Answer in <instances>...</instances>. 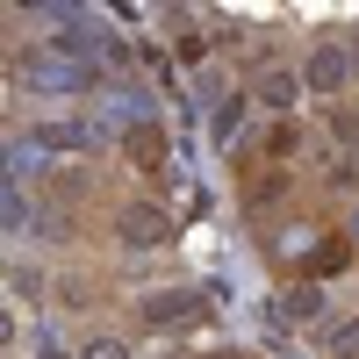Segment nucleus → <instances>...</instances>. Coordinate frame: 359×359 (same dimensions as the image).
<instances>
[{
	"label": "nucleus",
	"instance_id": "obj_1",
	"mask_svg": "<svg viewBox=\"0 0 359 359\" xmlns=\"http://www.w3.org/2000/svg\"><path fill=\"white\" fill-rule=\"evenodd\" d=\"M115 237L137 245V252H151V245H165V237H172V216H165L158 201H130L123 216H115Z\"/></svg>",
	"mask_w": 359,
	"mask_h": 359
},
{
	"label": "nucleus",
	"instance_id": "obj_2",
	"mask_svg": "<svg viewBox=\"0 0 359 359\" xmlns=\"http://www.w3.org/2000/svg\"><path fill=\"white\" fill-rule=\"evenodd\" d=\"M15 79H29V86H57V94H72V86H86V65H72V57H43V50H22L15 57Z\"/></svg>",
	"mask_w": 359,
	"mask_h": 359
},
{
	"label": "nucleus",
	"instance_id": "obj_3",
	"mask_svg": "<svg viewBox=\"0 0 359 359\" xmlns=\"http://www.w3.org/2000/svg\"><path fill=\"white\" fill-rule=\"evenodd\" d=\"M123 158H130L137 172H158V165H165V130H158V123H130V130H123Z\"/></svg>",
	"mask_w": 359,
	"mask_h": 359
},
{
	"label": "nucleus",
	"instance_id": "obj_4",
	"mask_svg": "<svg viewBox=\"0 0 359 359\" xmlns=\"http://www.w3.org/2000/svg\"><path fill=\"white\" fill-rule=\"evenodd\" d=\"M101 130H86V123H43L36 130V151H94Z\"/></svg>",
	"mask_w": 359,
	"mask_h": 359
},
{
	"label": "nucleus",
	"instance_id": "obj_5",
	"mask_svg": "<svg viewBox=\"0 0 359 359\" xmlns=\"http://www.w3.org/2000/svg\"><path fill=\"white\" fill-rule=\"evenodd\" d=\"M345 72H352V57H345L338 43H323V50L309 57V72H302V79H309V86H323V94H331V86H345Z\"/></svg>",
	"mask_w": 359,
	"mask_h": 359
},
{
	"label": "nucleus",
	"instance_id": "obj_6",
	"mask_svg": "<svg viewBox=\"0 0 359 359\" xmlns=\"http://www.w3.org/2000/svg\"><path fill=\"white\" fill-rule=\"evenodd\" d=\"M43 194H50L57 208H72V201H86V172H72V165H50V172H43Z\"/></svg>",
	"mask_w": 359,
	"mask_h": 359
},
{
	"label": "nucleus",
	"instance_id": "obj_7",
	"mask_svg": "<svg viewBox=\"0 0 359 359\" xmlns=\"http://www.w3.org/2000/svg\"><path fill=\"white\" fill-rule=\"evenodd\" d=\"M294 94H302V79H294V72H259V101H266V108H280V115H287Z\"/></svg>",
	"mask_w": 359,
	"mask_h": 359
},
{
	"label": "nucleus",
	"instance_id": "obj_8",
	"mask_svg": "<svg viewBox=\"0 0 359 359\" xmlns=\"http://www.w3.org/2000/svg\"><path fill=\"white\" fill-rule=\"evenodd\" d=\"M323 352H331V359H359V316L331 323V331H323Z\"/></svg>",
	"mask_w": 359,
	"mask_h": 359
},
{
	"label": "nucleus",
	"instance_id": "obj_9",
	"mask_svg": "<svg viewBox=\"0 0 359 359\" xmlns=\"http://www.w3.org/2000/svg\"><path fill=\"white\" fill-rule=\"evenodd\" d=\"M316 309H323V287L316 280H294L287 287V316H316Z\"/></svg>",
	"mask_w": 359,
	"mask_h": 359
},
{
	"label": "nucleus",
	"instance_id": "obj_10",
	"mask_svg": "<svg viewBox=\"0 0 359 359\" xmlns=\"http://www.w3.org/2000/svg\"><path fill=\"white\" fill-rule=\"evenodd\" d=\"M294 144H302V130H294V123H273V137H266V151H273V158H287Z\"/></svg>",
	"mask_w": 359,
	"mask_h": 359
},
{
	"label": "nucleus",
	"instance_id": "obj_11",
	"mask_svg": "<svg viewBox=\"0 0 359 359\" xmlns=\"http://www.w3.org/2000/svg\"><path fill=\"white\" fill-rule=\"evenodd\" d=\"M79 359H130V345H123V338H86Z\"/></svg>",
	"mask_w": 359,
	"mask_h": 359
},
{
	"label": "nucleus",
	"instance_id": "obj_12",
	"mask_svg": "<svg viewBox=\"0 0 359 359\" xmlns=\"http://www.w3.org/2000/svg\"><path fill=\"white\" fill-rule=\"evenodd\" d=\"M8 230H29V194L8 187Z\"/></svg>",
	"mask_w": 359,
	"mask_h": 359
},
{
	"label": "nucleus",
	"instance_id": "obj_13",
	"mask_svg": "<svg viewBox=\"0 0 359 359\" xmlns=\"http://www.w3.org/2000/svg\"><path fill=\"white\" fill-rule=\"evenodd\" d=\"M237 115H245V101H223V108H216V137H230V130H237Z\"/></svg>",
	"mask_w": 359,
	"mask_h": 359
},
{
	"label": "nucleus",
	"instance_id": "obj_14",
	"mask_svg": "<svg viewBox=\"0 0 359 359\" xmlns=\"http://www.w3.org/2000/svg\"><path fill=\"white\" fill-rule=\"evenodd\" d=\"M36 359H65V352H57V345H43V352H36Z\"/></svg>",
	"mask_w": 359,
	"mask_h": 359
},
{
	"label": "nucleus",
	"instance_id": "obj_15",
	"mask_svg": "<svg viewBox=\"0 0 359 359\" xmlns=\"http://www.w3.org/2000/svg\"><path fill=\"white\" fill-rule=\"evenodd\" d=\"M352 172H359V158H352Z\"/></svg>",
	"mask_w": 359,
	"mask_h": 359
},
{
	"label": "nucleus",
	"instance_id": "obj_16",
	"mask_svg": "<svg viewBox=\"0 0 359 359\" xmlns=\"http://www.w3.org/2000/svg\"><path fill=\"white\" fill-rule=\"evenodd\" d=\"M352 65H359V57H352Z\"/></svg>",
	"mask_w": 359,
	"mask_h": 359
},
{
	"label": "nucleus",
	"instance_id": "obj_17",
	"mask_svg": "<svg viewBox=\"0 0 359 359\" xmlns=\"http://www.w3.org/2000/svg\"><path fill=\"white\" fill-rule=\"evenodd\" d=\"M352 230H359V223H352Z\"/></svg>",
	"mask_w": 359,
	"mask_h": 359
}]
</instances>
